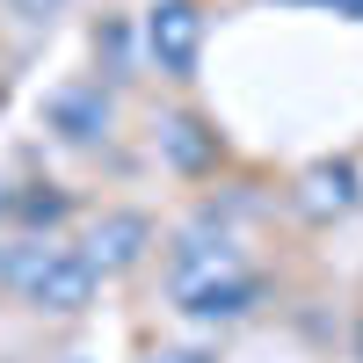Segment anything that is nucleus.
<instances>
[{"label": "nucleus", "mask_w": 363, "mask_h": 363, "mask_svg": "<svg viewBox=\"0 0 363 363\" xmlns=\"http://www.w3.org/2000/svg\"><path fill=\"white\" fill-rule=\"evenodd\" d=\"M102 269L87 262V247H22L15 255V291L37 313H80L95 298Z\"/></svg>", "instance_id": "obj_1"}, {"label": "nucleus", "mask_w": 363, "mask_h": 363, "mask_svg": "<svg viewBox=\"0 0 363 363\" xmlns=\"http://www.w3.org/2000/svg\"><path fill=\"white\" fill-rule=\"evenodd\" d=\"M145 58L167 80L196 73V58H203V8L196 0H153V15H145Z\"/></svg>", "instance_id": "obj_2"}, {"label": "nucleus", "mask_w": 363, "mask_h": 363, "mask_svg": "<svg viewBox=\"0 0 363 363\" xmlns=\"http://www.w3.org/2000/svg\"><path fill=\"white\" fill-rule=\"evenodd\" d=\"M174 298H182V313H189V320H247L255 298H262V284L247 277V269H218V277H203V284H189V291H174Z\"/></svg>", "instance_id": "obj_3"}, {"label": "nucleus", "mask_w": 363, "mask_h": 363, "mask_svg": "<svg viewBox=\"0 0 363 363\" xmlns=\"http://www.w3.org/2000/svg\"><path fill=\"white\" fill-rule=\"evenodd\" d=\"M44 124L58 138H73V145H95L109 131V95L102 87H51L44 95Z\"/></svg>", "instance_id": "obj_4"}, {"label": "nucleus", "mask_w": 363, "mask_h": 363, "mask_svg": "<svg viewBox=\"0 0 363 363\" xmlns=\"http://www.w3.org/2000/svg\"><path fill=\"white\" fill-rule=\"evenodd\" d=\"M145 240H153V225L138 218V211H109V218H95V233H87V262L102 269H131L138 255H145Z\"/></svg>", "instance_id": "obj_5"}, {"label": "nucleus", "mask_w": 363, "mask_h": 363, "mask_svg": "<svg viewBox=\"0 0 363 363\" xmlns=\"http://www.w3.org/2000/svg\"><path fill=\"white\" fill-rule=\"evenodd\" d=\"M218 269H240V255H233V240L218 233H182L174 240V255H167V284L174 291H189V284H203V277H218Z\"/></svg>", "instance_id": "obj_6"}, {"label": "nucleus", "mask_w": 363, "mask_h": 363, "mask_svg": "<svg viewBox=\"0 0 363 363\" xmlns=\"http://www.w3.org/2000/svg\"><path fill=\"white\" fill-rule=\"evenodd\" d=\"M298 203H306L313 218H342V211L356 203V167H349V160H320V167H306Z\"/></svg>", "instance_id": "obj_7"}, {"label": "nucleus", "mask_w": 363, "mask_h": 363, "mask_svg": "<svg viewBox=\"0 0 363 363\" xmlns=\"http://www.w3.org/2000/svg\"><path fill=\"white\" fill-rule=\"evenodd\" d=\"M160 153H167V167L196 174V167L218 160V131H203L196 116H167V124H160Z\"/></svg>", "instance_id": "obj_8"}, {"label": "nucleus", "mask_w": 363, "mask_h": 363, "mask_svg": "<svg viewBox=\"0 0 363 363\" xmlns=\"http://www.w3.org/2000/svg\"><path fill=\"white\" fill-rule=\"evenodd\" d=\"M29 218L51 225V218H66V196H29Z\"/></svg>", "instance_id": "obj_9"}, {"label": "nucleus", "mask_w": 363, "mask_h": 363, "mask_svg": "<svg viewBox=\"0 0 363 363\" xmlns=\"http://www.w3.org/2000/svg\"><path fill=\"white\" fill-rule=\"evenodd\" d=\"M145 363H211L203 349H160V356H145Z\"/></svg>", "instance_id": "obj_10"}, {"label": "nucleus", "mask_w": 363, "mask_h": 363, "mask_svg": "<svg viewBox=\"0 0 363 363\" xmlns=\"http://www.w3.org/2000/svg\"><path fill=\"white\" fill-rule=\"evenodd\" d=\"M15 284V247H0V291Z\"/></svg>", "instance_id": "obj_11"}, {"label": "nucleus", "mask_w": 363, "mask_h": 363, "mask_svg": "<svg viewBox=\"0 0 363 363\" xmlns=\"http://www.w3.org/2000/svg\"><path fill=\"white\" fill-rule=\"evenodd\" d=\"M15 8H29V15H51V8H58V0H15Z\"/></svg>", "instance_id": "obj_12"}, {"label": "nucleus", "mask_w": 363, "mask_h": 363, "mask_svg": "<svg viewBox=\"0 0 363 363\" xmlns=\"http://www.w3.org/2000/svg\"><path fill=\"white\" fill-rule=\"evenodd\" d=\"M8 203H15V196H8V182H0V211H8Z\"/></svg>", "instance_id": "obj_13"}]
</instances>
